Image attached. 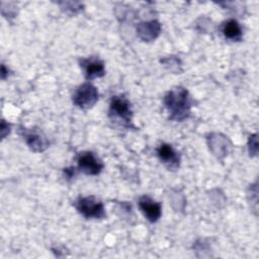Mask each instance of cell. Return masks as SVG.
<instances>
[{
	"mask_svg": "<svg viewBox=\"0 0 259 259\" xmlns=\"http://www.w3.org/2000/svg\"><path fill=\"white\" fill-rule=\"evenodd\" d=\"M6 75H8V70L6 71L5 66L2 64V66H1V78H2V79H5V78H6Z\"/></svg>",
	"mask_w": 259,
	"mask_h": 259,
	"instance_id": "obj_17",
	"label": "cell"
},
{
	"mask_svg": "<svg viewBox=\"0 0 259 259\" xmlns=\"http://www.w3.org/2000/svg\"><path fill=\"white\" fill-rule=\"evenodd\" d=\"M80 65L83 68L86 79L88 80L103 77L105 74L104 64L98 58L90 57L87 59H82L80 61Z\"/></svg>",
	"mask_w": 259,
	"mask_h": 259,
	"instance_id": "obj_8",
	"label": "cell"
},
{
	"mask_svg": "<svg viewBox=\"0 0 259 259\" xmlns=\"http://www.w3.org/2000/svg\"><path fill=\"white\" fill-rule=\"evenodd\" d=\"M20 134L23 137L28 148L35 152H44L49 147V141L45 135L37 128H21Z\"/></svg>",
	"mask_w": 259,
	"mask_h": 259,
	"instance_id": "obj_5",
	"label": "cell"
},
{
	"mask_svg": "<svg viewBox=\"0 0 259 259\" xmlns=\"http://www.w3.org/2000/svg\"><path fill=\"white\" fill-rule=\"evenodd\" d=\"M109 117L120 121L125 126H132L133 111L130 101L122 95L113 96L109 103Z\"/></svg>",
	"mask_w": 259,
	"mask_h": 259,
	"instance_id": "obj_2",
	"label": "cell"
},
{
	"mask_svg": "<svg viewBox=\"0 0 259 259\" xmlns=\"http://www.w3.org/2000/svg\"><path fill=\"white\" fill-rule=\"evenodd\" d=\"M161 31V24L157 20L142 22L137 26L139 36L145 41L154 40Z\"/></svg>",
	"mask_w": 259,
	"mask_h": 259,
	"instance_id": "obj_10",
	"label": "cell"
},
{
	"mask_svg": "<svg viewBox=\"0 0 259 259\" xmlns=\"http://www.w3.org/2000/svg\"><path fill=\"white\" fill-rule=\"evenodd\" d=\"M10 132V125L5 122V120H2L1 122V137L4 139Z\"/></svg>",
	"mask_w": 259,
	"mask_h": 259,
	"instance_id": "obj_15",
	"label": "cell"
},
{
	"mask_svg": "<svg viewBox=\"0 0 259 259\" xmlns=\"http://www.w3.org/2000/svg\"><path fill=\"white\" fill-rule=\"evenodd\" d=\"M98 100V91L95 86L90 83H84L79 86L74 95V104L81 109H88L92 107Z\"/></svg>",
	"mask_w": 259,
	"mask_h": 259,
	"instance_id": "obj_4",
	"label": "cell"
},
{
	"mask_svg": "<svg viewBox=\"0 0 259 259\" xmlns=\"http://www.w3.org/2000/svg\"><path fill=\"white\" fill-rule=\"evenodd\" d=\"M139 206L147 220L151 223H156L162 214V206L160 202L155 201L149 196H142L139 199Z\"/></svg>",
	"mask_w": 259,
	"mask_h": 259,
	"instance_id": "obj_7",
	"label": "cell"
},
{
	"mask_svg": "<svg viewBox=\"0 0 259 259\" xmlns=\"http://www.w3.org/2000/svg\"><path fill=\"white\" fill-rule=\"evenodd\" d=\"M222 32L226 38L239 41L242 39V28L236 19H229L222 25Z\"/></svg>",
	"mask_w": 259,
	"mask_h": 259,
	"instance_id": "obj_11",
	"label": "cell"
},
{
	"mask_svg": "<svg viewBox=\"0 0 259 259\" xmlns=\"http://www.w3.org/2000/svg\"><path fill=\"white\" fill-rule=\"evenodd\" d=\"M161 62L164 63L166 66L171 64V67H170V70H171V71H173V67L176 68V71H177V70L179 71V67H180V61H179V59H177V58H175V57H170V58H166V59L161 60Z\"/></svg>",
	"mask_w": 259,
	"mask_h": 259,
	"instance_id": "obj_14",
	"label": "cell"
},
{
	"mask_svg": "<svg viewBox=\"0 0 259 259\" xmlns=\"http://www.w3.org/2000/svg\"><path fill=\"white\" fill-rule=\"evenodd\" d=\"M164 104L170 119L182 121L190 115L192 99L186 88L178 86L167 92L164 97Z\"/></svg>",
	"mask_w": 259,
	"mask_h": 259,
	"instance_id": "obj_1",
	"label": "cell"
},
{
	"mask_svg": "<svg viewBox=\"0 0 259 259\" xmlns=\"http://www.w3.org/2000/svg\"><path fill=\"white\" fill-rule=\"evenodd\" d=\"M77 162L78 168L86 175H98L103 169V163L92 152L80 153Z\"/></svg>",
	"mask_w": 259,
	"mask_h": 259,
	"instance_id": "obj_6",
	"label": "cell"
},
{
	"mask_svg": "<svg viewBox=\"0 0 259 259\" xmlns=\"http://www.w3.org/2000/svg\"><path fill=\"white\" fill-rule=\"evenodd\" d=\"M157 156L169 169L175 170L179 167L180 157L178 153L169 144H161L157 148Z\"/></svg>",
	"mask_w": 259,
	"mask_h": 259,
	"instance_id": "obj_9",
	"label": "cell"
},
{
	"mask_svg": "<svg viewBox=\"0 0 259 259\" xmlns=\"http://www.w3.org/2000/svg\"><path fill=\"white\" fill-rule=\"evenodd\" d=\"M75 206L78 212L86 219H103L105 217L103 203L94 196L78 198Z\"/></svg>",
	"mask_w": 259,
	"mask_h": 259,
	"instance_id": "obj_3",
	"label": "cell"
},
{
	"mask_svg": "<svg viewBox=\"0 0 259 259\" xmlns=\"http://www.w3.org/2000/svg\"><path fill=\"white\" fill-rule=\"evenodd\" d=\"M248 150L250 153V156H256L258 153V140H257V135L253 134L249 137V142H248Z\"/></svg>",
	"mask_w": 259,
	"mask_h": 259,
	"instance_id": "obj_13",
	"label": "cell"
},
{
	"mask_svg": "<svg viewBox=\"0 0 259 259\" xmlns=\"http://www.w3.org/2000/svg\"><path fill=\"white\" fill-rule=\"evenodd\" d=\"M64 173H65V177L67 179H71L75 176V168L74 167L66 168V169H64Z\"/></svg>",
	"mask_w": 259,
	"mask_h": 259,
	"instance_id": "obj_16",
	"label": "cell"
},
{
	"mask_svg": "<svg viewBox=\"0 0 259 259\" xmlns=\"http://www.w3.org/2000/svg\"><path fill=\"white\" fill-rule=\"evenodd\" d=\"M58 4L60 5L61 9L64 12L70 15L78 14L83 10V4L76 1H62V2H58Z\"/></svg>",
	"mask_w": 259,
	"mask_h": 259,
	"instance_id": "obj_12",
	"label": "cell"
}]
</instances>
